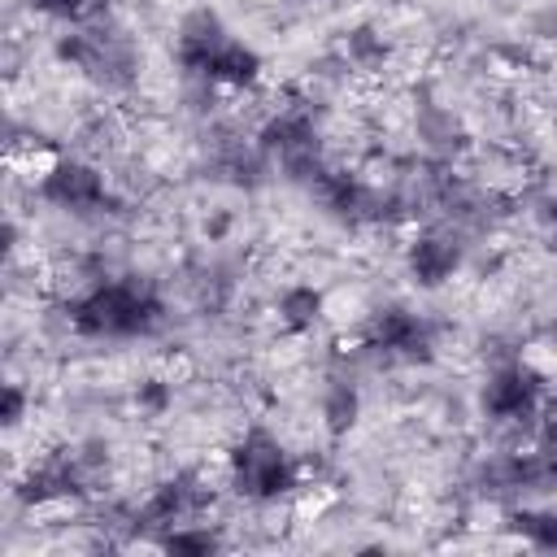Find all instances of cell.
<instances>
[{
	"label": "cell",
	"mask_w": 557,
	"mask_h": 557,
	"mask_svg": "<svg viewBox=\"0 0 557 557\" xmlns=\"http://www.w3.org/2000/svg\"><path fill=\"white\" fill-rule=\"evenodd\" d=\"M165 296L144 274H96L65 300V322L78 339H152L165 326Z\"/></svg>",
	"instance_id": "1"
},
{
	"label": "cell",
	"mask_w": 557,
	"mask_h": 557,
	"mask_svg": "<svg viewBox=\"0 0 557 557\" xmlns=\"http://www.w3.org/2000/svg\"><path fill=\"white\" fill-rule=\"evenodd\" d=\"M226 487L248 505H278L300 492V461L270 426H244L226 448Z\"/></svg>",
	"instance_id": "2"
},
{
	"label": "cell",
	"mask_w": 557,
	"mask_h": 557,
	"mask_svg": "<svg viewBox=\"0 0 557 557\" xmlns=\"http://www.w3.org/2000/svg\"><path fill=\"white\" fill-rule=\"evenodd\" d=\"M257 144H261V152L270 157L274 174H278L283 183L300 187V191L331 165L313 100L274 104V109L265 113V122L257 126Z\"/></svg>",
	"instance_id": "3"
},
{
	"label": "cell",
	"mask_w": 557,
	"mask_h": 557,
	"mask_svg": "<svg viewBox=\"0 0 557 557\" xmlns=\"http://www.w3.org/2000/svg\"><path fill=\"white\" fill-rule=\"evenodd\" d=\"M544 405H548V379L527 357L496 361L479 383V413L487 418V426L522 431L531 440Z\"/></svg>",
	"instance_id": "4"
},
{
	"label": "cell",
	"mask_w": 557,
	"mask_h": 557,
	"mask_svg": "<svg viewBox=\"0 0 557 557\" xmlns=\"http://www.w3.org/2000/svg\"><path fill=\"white\" fill-rule=\"evenodd\" d=\"M361 348L383 366H431L440 357V326L405 300H383L366 313Z\"/></svg>",
	"instance_id": "5"
},
{
	"label": "cell",
	"mask_w": 557,
	"mask_h": 557,
	"mask_svg": "<svg viewBox=\"0 0 557 557\" xmlns=\"http://www.w3.org/2000/svg\"><path fill=\"white\" fill-rule=\"evenodd\" d=\"M35 196L65 218H104L117 205L109 174L78 152H52L35 174Z\"/></svg>",
	"instance_id": "6"
},
{
	"label": "cell",
	"mask_w": 557,
	"mask_h": 557,
	"mask_svg": "<svg viewBox=\"0 0 557 557\" xmlns=\"http://www.w3.org/2000/svg\"><path fill=\"white\" fill-rule=\"evenodd\" d=\"M400 265H405V278H409L418 292H440V287H448V283L466 270L461 231L448 226V222H440V218L426 222V226H418V231L405 239Z\"/></svg>",
	"instance_id": "7"
},
{
	"label": "cell",
	"mask_w": 557,
	"mask_h": 557,
	"mask_svg": "<svg viewBox=\"0 0 557 557\" xmlns=\"http://www.w3.org/2000/svg\"><path fill=\"white\" fill-rule=\"evenodd\" d=\"M205 509H209V487L200 483V474H174V479L157 483V487L131 509V522H135L139 531L165 535L170 527L196 522ZM152 544H157V540H152Z\"/></svg>",
	"instance_id": "8"
},
{
	"label": "cell",
	"mask_w": 557,
	"mask_h": 557,
	"mask_svg": "<svg viewBox=\"0 0 557 557\" xmlns=\"http://www.w3.org/2000/svg\"><path fill=\"white\" fill-rule=\"evenodd\" d=\"M235 30L226 26V17L213 9V4H191L183 17H178V26H174V65L187 74V78H205V70H209V61L218 57V48L231 39Z\"/></svg>",
	"instance_id": "9"
},
{
	"label": "cell",
	"mask_w": 557,
	"mask_h": 557,
	"mask_svg": "<svg viewBox=\"0 0 557 557\" xmlns=\"http://www.w3.org/2000/svg\"><path fill=\"white\" fill-rule=\"evenodd\" d=\"M413 139H418L422 157L448 161V165L470 148V131L461 126V117H457L448 104L431 100V96L413 100Z\"/></svg>",
	"instance_id": "10"
},
{
	"label": "cell",
	"mask_w": 557,
	"mask_h": 557,
	"mask_svg": "<svg viewBox=\"0 0 557 557\" xmlns=\"http://www.w3.org/2000/svg\"><path fill=\"white\" fill-rule=\"evenodd\" d=\"M361 409H366V396H361L357 374L335 370V374L322 379V392H318V418H322V431H326L331 440H344V435L361 422Z\"/></svg>",
	"instance_id": "11"
},
{
	"label": "cell",
	"mask_w": 557,
	"mask_h": 557,
	"mask_svg": "<svg viewBox=\"0 0 557 557\" xmlns=\"http://www.w3.org/2000/svg\"><path fill=\"white\" fill-rule=\"evenodd\" d=\"M261 74H265V61H261V52L248 44V39H239V35H231L222 48H218V57L209 61V70H205V87H222V91H252L257 83H261Z\"/></svg>",
	"instance_id": "12"
},
{
	"label": "cell",
	"mask_w": 557,
	"mask_h": 557,
	"mask_svg": "<svg viewBox=\"0 0 557 557\" xmlns=\"http://www.w3.org/2000/svg\"><path fill=\"white\" fill-rule=\"evenodd\" d=\"M335 52L348 65V74H383L392 65V39L374 22H352L339 35V48Z\"/></svg>",
	"instance_id": "13"
},
{
	"label": "cell",
	"mask_w": 557,
	"mask_h": 557,
	"mask_svg": "<svg viewBox=\"0 0 557 557\" xmlns=\"http://www.w3.org/2000/svg\"><path fill=\"white\" fill-rule=\"evenodd\" d=\"M326 313V296L313 283H287L274 296V318L287 335H309Z\"/></svg>",
	"instance_id": "14"
},
{
	"label": "cell",
	"mask_w": 557,
	"mask_h": 557,
	"mask_svg": "<svg viewBox=\"0 0 557 557\" xmlns=\"http://www.w3.org/2000/svg\"><path fill=\"white\" fill-rule=\"evenodd\" d=\"M509 531L544 553H557V505H522L509 513Z\"/></svg>",
	"instance_id": "15"
},
{
	"label": "cell",
	"mask_w": 557,
	"mask_h": 557,
	"mask_svg": "<svg viewBox=\"0 0 557 557\" xmlns=\"http://www.w3.org/2000/svg\"><path fill=\"white\" fill-rule=\"evenodd\" d=\"M226 540L209 527V522H183V527H170L165 535H157V548L161 553H196V557H205V553H218Z\"/></svg>",
	"instance_id": "16"
},
{
	"label": "cell",
	"mask_w": 557,
	"mask_h": 557,
	"mask_svg": "<svg viewBox=\"0 0 557 557\" xmlns=\"http://www.w3.org/2000/svg\"><path fill=\"white\" fill-rule=\"evenodd\" d=\"M131 400H135V413H144V418H165V413L174 409V383L161 379V374H148V379L135 383Z\"/></svg>",
	"instance_id": "17"
},
{
	"label": "cell",
	"mask_w": 557,
	"mask_h": 557,
	"mask_svg": "<svg viewBox=\"0 0 557 557\" xmlns=\"http://www.w3.org/2000/svg\"><path fill=\"white\" fill-rule=\"evenodd\" d=\"M35 17H44V22H57V26H74V22H83L87 13H91V4L96 0H22Z\"/></svg>",
	"instance_id": "18"
},
{
	"label": "cell",
	"mask_w": 557,
	"mask_h": 557,
	"mask_svg": "<svg viewBox=\"0 0 557 557\" xmlns=\"http://www.w3.org/2000/svg\"><path fill=\"white\" fill-rule=\"evenodd\" d=\"M26 409H30V387L17 383V379H9L0 387V426L4 431H17L26 422Z\"/></svg>",
	"instance_id": "19"
},
{
	"label": "cell",
	"mask_w": 557,
	"mask_h": 557,
	"mask_svg": "<svg viewBox=\"0 0 557 557\" xmlns=\"http://www.w3.org/2000/svg\"><path fill=\"white\" fill-rule=\"evenodd\" d=\"M287 4H313V0H287Z\"/></svg>",
	"instance_id": "20"
}]
</instances>
